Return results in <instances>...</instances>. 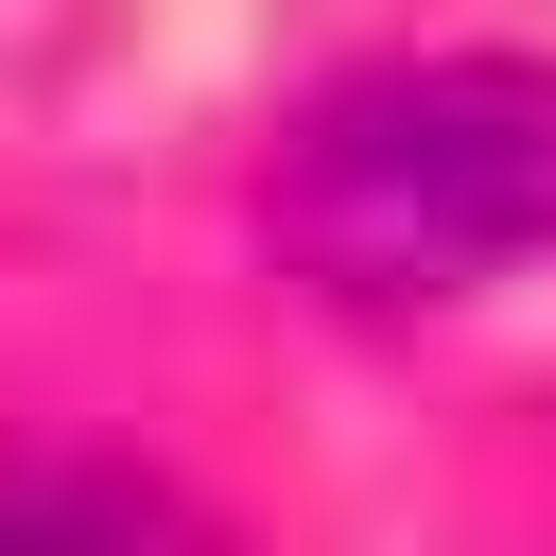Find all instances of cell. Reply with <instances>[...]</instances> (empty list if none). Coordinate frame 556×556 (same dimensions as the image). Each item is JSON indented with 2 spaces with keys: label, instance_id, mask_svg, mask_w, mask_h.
Segmentation results:
<instances>
[{
  "label": "cell",
  "instance_id": "cell-1",
  "mask_svg": "<svg viewBox=\"0 0 556 556\" xmlns=\"http://www.w3.org/2000/svg\"><path fill=\"white\" fill-rule=\"evenodd\" d=\"M261 261L313 313H452L556 261V52H382L261 139Z\"/></svg>",
  "mask_w": 556,
  "mask_h": 556
}]
</instances>
